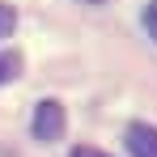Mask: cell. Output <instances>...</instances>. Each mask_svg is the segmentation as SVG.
<instances>
[{
  "mask_svg": "<svg viewBox=\"0 0 157 157\" xmlns=\"http://www.w3.org/2000/svg\"><path fill=\"white\" fill-rule=\"evenodd\" d=\"M30 132H34V140H43V144H51L64 136V106L47 98V102L34 106V119H30Z\"/></svg>",
  "mask_w": 157,
  "mask_h": 157,
  "instance_id": "obj_1",
  "label": "cell"
},
{
  "mask_svg": "<svg viewBox=\"0 0 157 157\" xmlns=\"http://www.w3.org/2000/svg\"><path fill=\"white\" fill-rule=\"evenodd\" d=\"M128 149H132V157H157V128L132 123L128 128Z\"/></svg>",
  "mask_w": 157,
  "mask_h": 157,
  "instance_id": "obj_2",
  "label": "cell"
},
{
  "mask_svg": "<svg viewBox=\"0 0 157 157\" xmlns=\"http://www.w3.org/2000/svg\"><path fill=\"white\" fill-rule=\"evenodd\" d=\"M17 77H21V55L17 51H0V85H9Z\"/></svg>",
  "mask_w": 157,
  "mask_h": 157,
  "instance_id": "obj_3",
  "label": "cell"
},
{
  "mask_svg": "<svg viewBox=\"0 0 157 157\" xmlns=\"http://www.w3.org/2000/svg\"><path fill=\"white\" fill-rule=\"evenodd\" d=\"M13 26H17V9L0 0V38H9V34H13Z\"/></svg>",
  "mask_w": 157,
  "mask_h": 157,
  "instance_id": "obj_4",
  "label": "cell"
},
{
  "mask_svg": "<svg viewBox=\"0 0 157 157\" xmlns=\"http://www.w3.org/2000/svg\"><path fill=\"white\" fill-rule=\"evenodd\" d=\"M144 30H149V38H157V0L144 4Z\"/></svg>",
  "mask_w": 157,
  "mask_h": 157,
  "instance_id": "obj_5",
  "label": "cell"
},
{
  "mask_svg": "<svg viewBox=\"0 0 157 157\" xmlns=\"http://www.w3.org/2000/svg\"><path fill=\"white\" fill-rule=\"evenodd\" d=\"M68 157H110V153H102V149H94V144H77Z\"/></svg>",
  "mask_w": 157,
  "mask_h": 157,
  "instance_id": "obj_6",
  "label": "cell"
},
{
  "mask_svg": "<svg viewBox=\"0 0 157 157\" xmlns=\"http://www.w3.org/2000/svg\"><path fill=\"white\" fill-rule=\"evenodd\" d=\"M81 4H106V0H81Z\"/></svg>",
  "mask_w": 157,
  "mask_h": 157,
  "instance_id": "obj_7",
  "label": "cell"
}]
</instances>
